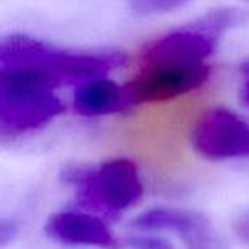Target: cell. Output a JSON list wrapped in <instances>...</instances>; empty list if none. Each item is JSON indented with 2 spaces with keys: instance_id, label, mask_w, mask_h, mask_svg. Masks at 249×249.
<instances>
[{
  "instance_id": "obj_6",
  "label": "cell",
  "mask_w": 249,
  "mask_h": 249,
  "mask_svg": "<svg viewBox=\"0 0 249 249\" xmlns=\"http://www.w3.org/2000/svg\"><path fill=\"white\" fill-rule=\"evenodd\" d=\"M63 109V103L52 92L0 96V142L41 128Z\"/></svg>"
},
{
  "instance_id": "obj_3",
  "label": "cell",
  "mask_w": 249,
  "mask_h": 249,
  "mask_svg": "<svg viewBox=\"0 0 249 249\" xmlns=\"http://www.w3.org/2000/svg\"><path fill=\"white\" fill-rule=\"evenodd\" d=\"M239 21V12L218 9L181 29L147 43L140 50L142 65L203 63L213 53L220 36Z\"/></svg>"
},
{
  "instance_id": "obj_8",
  "label": "cell",
  "mask_w": 249,
  "mask_h": 249,
  "mask_svg": "<svg viewBox=\"0 0 249 249\" xmlns=\"http://www.w3.org/2000/svg\"><path fill=\"white\" fill-rule=\"evenodd\" d=\"M46 232L55 241L65 244L96 246V248L118 249V242L111 231L96 215L82 212H62L50 217Z\"/></svg>"
},
{
  "instance_id": "obj_1",
  "label": "cell",
  "mask_w": 249,
  "mask_h": 249,
  "mask_svg": "<svg viewBox=\"0 0 249 249\" xmlns=\"http://www.w3.org/2000/svg\"><path fill=\"white\" fill-rule=\"evenodd\" d=\"M123 62L121 53H72L26 35L0 38L2 67H38L56 75L62 84L89 82Z\"/></svg>"
},
{
  "instance_id": "obj_4",
  "label": "cell",
  "mask_w": 249,
  "mask_h": 249,
  "mask_svg": "<svg viewBox=\"0 0 249 249\" xmlns=\"http://www.w3.org/2000/svg\"><path fill=\"white\" fill-rule=\"evenodd\" d=\"M212 75L207 63H156L142 65V70L124 84L126 104H149L176 99L200 89Z\"/></svg>"
},
{
  "instance_id": "obj_14",
  "label": "cell",
  "mask_w": 249,
  "mask_h": 249,
  "mask_svg": "<svg viewBox=\"0 0 249 249\" xmlns=\"http://www.w3.org/2000/svg\"><path fill=\"white\" fill-rule=\"evenodd\" d=\"M0 235H5V237H9V235H11V229L0 227Z\"/></svg>"
},
{
  "instance_id": "obj_7",
  "label": "cell",
  "mask_w": 249,
  "mask_h": 249,
  "mask_svg": "<svg viewBox=\"0 0 249 249\" xmlns=\"http://www.w3.org/2000/svg\"><path fill=\"white\" fill-rule=\"evenodd\" d=\"M135 227L142 231H174L188 249H224V242L201 213L176 208H152L137 217Z\"/></svg>"
},
{
  "instance_id": "obj_12",
  "label": "cell",
  "mask_w": 249,
  "mask_h": 249,
  "mask_svg": "<svg viewBox=\"0 0 249 249\" xmlns=\"http://www.w3.org/2000/svg\"><path fill=\"white\" fill-rule=\"evenodd\" d=\"M133 249H173V246L162 237H154V235H137L130 241Z\"/></svg>"
},
{
  "instance_id": "obj_13",
  "label": "cell",
  "mask_w": 249,
  "mask_h": 249,
  "mask_svg": "<svg viewBox=\"0 0 249 249\" xmlns=\"http://www.w3.org/2000/svg\"><path fill=\"white\" fill-rule=\"evenodd\" d=\"M241 77H242L241 96H242V101L249 106V58L241 65Z\"/></svg>"
},
{
  "instance_id": "obj_10",
  "label": "cell",
  "mask_w": 249,
  "mask_h": 249,
  "mask_svg": "<svg viewBox=\"0 0 249 249\" xmlns=\"http://www.w3.org/2000/svg\"><path fill=\"white\" fill-rule=\"evenodd\" d=\"M58 86H62V80L58 77L38 67H2L0 69V96L52 92V89Z\"/></svg>"
},
{
  "instance_id": "obj_2",
  "label": "cell",
  "mask_w": 249,
  "mask_h": 249,
  "mask_svg": "<svg viewBox=\"0 0 249 249\" xmlns=\"http://www.w3.org/2000/svg\"><path fill=\"white\" fill-rule=\"evenodd\" d=\"M63 179L75 184L79 201L84 207L97 208L106 213H118L132 207L143 193L142 179L135 162L130 159H111L96 169L70 167Z\"/></svg>"
},
{
  "instance_id": "obj_11",
  "label": "cell",
  "mask_w": 249,
  "mask_h": 249,
  "mask_svg": "<svg viewBox=\"0 0 249 249\" xmlns=\"http://www.w3.org/2000/svg\"><path fill=\"white\" fill-rule=\"evenodd\" d=\"M130 7L139 14H166L183 7L190 0H128Z\"/></svg>"
},
{
  "instance_id": "obj_5",
  "label": "cell",
  "mask_w": 249,
  "mask_h": 249,
  "mask_svg": "<svg viewBox=\"0 0 249 249\" xmlns=\"http://www.w3.org/2000/svg\"><path fill=\"white\" fill-rule=\"evenodd\" d=\"M191 145L212 160L249 157V123L225 107L208 109L193 126Z\"/></svg>"
},
{
  "instance_id": "obj_9",
  "label": "cell",
  "mask_w": 249,
  "mask_h": 249,
  "mask_svg": "<svg viewBox=\"0 0 249 249\" xmlns=\"http://www.w3.org/2000/svg\"><path fill=\"white\" fill-rule=\"evenodd\" d=\"M75 109L84 116H101L123 111L128 107L123 87L107 79H94L84 82L75 92Z\"/></svg>"
}]
</instances>
